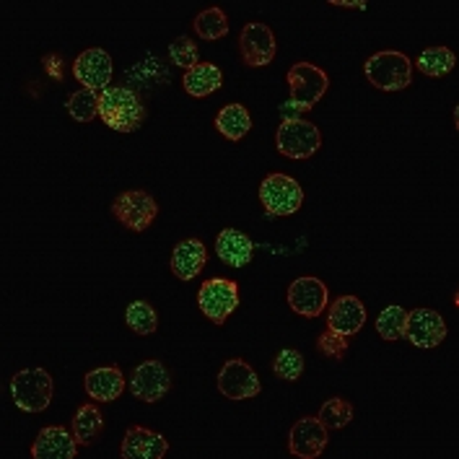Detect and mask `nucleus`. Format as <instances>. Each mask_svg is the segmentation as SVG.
I'll return each instance as SVG.
<instances>
[{
    "label": "nucleus",
    "instance_id": "obj_1",
    "mask_svg": "<svg viewBox=\"0 0 459 459\" xmlns=\"http://www.w3.org/2000/svg\"><path fill=\"white\" fill-rule=\"evenodd\" d=\"M99 117L117 133H135L145 120V104L127 86H109L99 91Z\"/></svg>",
    "mask_w": 459,
    "mask_h": 459
},
{
    "label": "nucleus",
    "instance_id": "obj_2",
    "mask_svg": "<svg viewBox=\"0 0 459 459\" xmlns=\"http://www.w3.org/2000/svg\"><path fill=\"white\" fill-rule=\"evenodd\" d=\"M368 83L379 91H403L412 83V60L405 52L382 49L363 65Z\"/></svg>",
    "mask_w": 459,
    "mask_h": 459
},
{
    "label": "nucleus",
    "instance_id": "obj_3",
    "mask_svg": "<svg viewBox=\"0 0 459 459\" xmlns=\"http://www.w3.org/2000/svg\"><path fill=\"white\" fill-rule=\"evenodd\" d=\"M52 377L48 368H24L11 379L13 405L24 412H45L52 403Z\"/></svg>",
    "mask_w": 459,
    "mask_h": 459
},
{
    "label": "nucleus",
    "instance_id": "obj_4",
    "mask_svg": "<svg viewBox=\"0 0 459 459\" xmlns=\"http://www.w3.org/2000/svg\"><path fill=\"white\" fill-rule=\"evenodd\" d=\"M290 91V104L299 112H309L316 104L325 99L327 89H330V78L315 63H296L289 73H286Z\"/></svg>",
    "mask_w": 459,
    "mask_h": 459
},
{
    "label": "nucleus",
    "instance_id": "obj_5",
    "mask_svg": "<svg viewBox=\"0 0 459 459\" xmlns=\"http://www.w3.org/2000/svg\"><path fill=\"white\" fill-rule=\"evenodd\" d=\"M275 145L286 159L307 161L322 148V133L315 122L301 120V117H286L275 133Z\"/></svg>",
    "mask_w": 459,
    "mask_h": 459
},
{
    "label": "nucleus",
    "instance_id": "obj_6",
    "mask_svg": "<svg viewBox=\"0 0 459 459\" xmlns=\"http://www.w3.org/2000/svg\"><path fill=\"white\" fill-rule=\"evenodd\" d=\"M260 203L270 216H293L304 205V190L293 177L273 171L260 182Z\"/></svg>",
    "mask_w": 459,
    "mask_h": 459
},
{
    "label": "nucleus",
    "instance_id": "obj_7",
    "mask_svg": "<svg viewBox=\"0 0 459 459\" xmlns=\"http://www.w3.org/2000/svg\"><path fill=\"white\" fill-rule=\"evenodd\" d=\"M197 307L213 325H223L239 307V283L231 278H211L197 290Z\"/></svg>",
    "mask_w": 459,
    "mask_h": 459
},
{
    "label": "nucleus",
    "instance_id": "obj_8",
    "mask_svg": "<svg viewBox=\"0 0 459 459\" xmlns=\"http://www.w3.org/2000/svg\"><path fill=\"white\" fill-rule=\"evenodd\" d=\"M112 213L127 231L141 234V231H148L153 221L159 218V203L145 190H125L115 197Z\"/></svg>",
    "mask_w": 459,
    "mask_h": 459
},
{
    "label": "nucleus",
    "instance_id": "obj_9",
    "mask_svg": "<svg viewBox=\"0 0 459 459\" xmlns=\"http://www.w3.org/2000/svg\"><path fill=\"white\" fill-rule=\"evenodd\" d=\"M218 392L229 400H252L263 392V382L249 363L231 359L218 371Z\"/></svg>",
    "mask_w": 459,
    "mask_h": 459
},
{
    "label": "nucleus",
    "instance_id": "obj_10",
    "mask_svg": "<svg viewBox=\"0 0 459 459\" xmlns=\"http://www.w3.org/2000/svg\"><path fill=\"white\" fill-rule=\"evenodd\" d=\"M289 307L293 309V315L304 316V319H316L330 307V290L315 275L296 278L289 286Z\"/></svg>",
    "mask_w": 459,
    "mask_h": 459
},
{
    "label": "nucleus",
    "instance_id": "obj_11",
    "mask_svg": "<svg viewBox=\"0 0 459 459\" xmlns=\"http://www.w3.org/2000/svg\"><path fill=\"white\" fill-rule=\"evenodd\" d=\"M112 75H115V65H112V57H109L107 49H83V52L73 60V78H75L83 89L104 91V89H109Z\"/></svg>",
    "mask_w": 459,
    "mask_h": 459
},
{
    "label": "nucleus",
    "instance_id": "obj_12",
    "mask_svg": "<svg viewBox=\"0 0 459 459\" xmlns=\"http://www.w3.org/2000/svg\"><path fill=\"white\" fill-rule=\"evenodd\" d=\"M239 52H242L244 65H249V68L270 65L278 55V42H275L273 29L260 22L244 24L242 34H239Z\"/></svg>",
    "mask_w": 459,
    "mask_h": 459
},
{
    "label": "nucleus",
    "instance_id": "obj_13",
    "mask_svg": "<svg viewBox=\"0 0 459 459\" xmlns=\"http://www.w3.org/2000/svg\"><path fill=\"white\" fill-rule=\"evenodd\" d=\"M171 374L161 361H143L130 374V392L141 403H159L169 394Z\"/></svg>",
    "mask_w": 459,
    "mask_h": 459
},
{
    "label": "nucleus",
    "instance_id": "obj_14",
    "mask_svg": "<svg viewBox=\"0 0 459 459\" xmlns=\"http://www.w3.org/2000/svg\"><path fill=\"white\" fill-rule=\"evenodd\" d=\"M327 446V426L315 418L304 415L290 426L289 452L299 459H316Z\"/></svg>",
    "mask_w": 459,
    "mask_h": 459
},
{
    "label": "nucleus",
    "instance_id": "obj_15",
    "mask_svg": "<svg viewBox=\"0 0 459 459\" xmlns=\"http://www.w3.org/2000/svg\"><path fill=\"white\" fill-rule=\"evenodd\" d=\"M449 335L444 316L436 309H412L408 312V322H405V340L412 342L415 348H436L441 345Z\"/></svg>",
    "mask_w": 459,
    "mask_h": 459
},
{
    "label": "nucleus",
    "instance_id": "obj_16",
    "mask_svg": "<svg viewBox=\"0 0 459 459\" xmlns=\"http://www.w3.org/2000/svg\"><path fill=\"white\" fill-rule=\"evenodd\" d=\"M366 325V307L359 296H338L327 307V330L342 338L359 335Z\"/></svg>",
    "mask_w": 459,
    "mask_h": 459
},
{
    "label": "nucleus",
    "instance_id": "obj_17",
    "mask_svg": "<svg viewBox=\"0 0 459 459\" xmlns=\"http://www.w3.org/2000/svg\"><path fill=\"white\" fill-rule=\"evenodd\" d=\"M167 452H169V438L145 426H130L120 444L122 459H159Z\"/></svg>",
    "mask_w": 459,
    "mask_h": 459
},
{
    "label": "nucleus",
    "instance_id": "obj_18",
    "mask_svg": "<svg viewBox=\"0 0 459 459\" xmlns=\"http://www.w3.org/2000/svg\"><path fill=\"white\" fill-rule=\"evenodd\" d=\"M78 441L68 429L63 426H48L31 444V457L34 459H73L78 455Z\"/></svg>",
    "mask_w": 459,
    "mask_h": 459
},
{
    "label": "nucleus",
    "instance_id": "obj_19",
    "mask_svg": "<svg viewBox=\"0 0 459 459\" xmlns=\"http://www.w3.org/2000/svg\"><path fill=\"white\" fill-rule=\"evenodd\" d=\"M205 263H208V247L200 239H182L171 249V273L185 283L197 278Z\"/></svg>",
    "mask_w": 459,
    "mask_h": 459
},
{
    "label": "nucleus",
    "instance_id": "obj_20",
    "mask_svg": "<svg viewBox=\"0 0 459 459\" xmlns=\"http://www.w3.org/2000/svg\"><path fill=\"white\" fill-rule=\"evenodd\" d=\"M83 389L94 403H115L125 392V374L120 366H101L83 377Z\"/></svg>",
    "mask_w": 459,
    "mask_h": 459
},
{
    "label": "nucleus",
    "instance_id": "obj_21",
    "mask_svg": "<svg viewBox=\"0 0 459 459\" xmlns=\"http://www.w3.org/2000/svg\"><path fill=\"white\" fill-rule=\"evenodd\" d=\"M216 255L223 265L247 267L255 257V242L239 229H223L216 239Z\"/></svg>",
    "mask_w": 459,
    "mask_h": 459
},
{
    "label": "nucleus",
    "instance_id": "obj_22",
    "mask_svg": "<svg viewBox=\"0 0 459 459\" xmlns=\"http://www.w3.org/2000/svg\"><path fill=\"white\" fill-rule=\"evenodd\" d=\"M221 86H223V73L216 63H197L195 68L185 71V78H182V89L195 99L211 97Z\"/></svg>",
    "mask_w": 459,
    "mask_h": 459
},
{
    "label": "nucleus",
    "instance_id": "obj_23",
    "mask_svg": "<svg viewBox=\"0 0 459 459\" xmlns=\"http://www.w3.org/2000/svg\"><path fill=\"white\" fill-rule=\"evenodd\" d=\"M216 127L226 141L237 143L252 130V115L247 112L244 104H226L216 115Z\"/></svg>",
    "mask_w": 459,
    "mask_h": 459
},
{
    "label": "nucleus",
    "instance_id": "obj_24",
    "mask_svg": "<svg viewBox=\"0 0 459 459\" xmlns=\"http://www.w3.org/2000/svg\"><path fill=\"white\" fill-rule=\"evenodd\" d=\"M412 65H418V71L423 73V75H429V78H444V75H449V73L455 71L457 55L449 48L436 45V48L423 49V52L415 57Z\"/></svg>",
    "mask_w": 459,
    "mask_h": 459
},
{
    "label": "nucleus",
    "instance_id": "obj_25",
    "mask_svg": "<svg viewBox=\"0 0 459 459\" xmlns=\"http://www.w3.org/2000/svg\"><path fill=\"white\" fill-rule=\"evenodd\" d=\"M104 429V415L99 411L97 405H81L75 415H73V436L81 446L91 444Z\"/></svg>",
    "mask_w": 459,
    "mask_h": 459
},
{
    "label": "nucleus",
    "instance_id": "obj_26",
    "mask_svg": "<svg viewBox=\"0 0 459 459\" xmlns=\"http://www.w3.org/2000/svg\"><path fill=\"white\" fill-rule=\"evenodd\" d=\"M125 325L135 333V335H141V338H148V335H153L156 330H159V315H156V309L148 304V301H133V304H127V309H125Z\"/></svg>",
    "mask_w": 459,
    "mask_h": 459
},
{
    "label": "nucleus",
    "instance_id": "obj_27",
    "mask_svg": "<svg viewBox=\"0 0 459 459\" xmlns=\"http://www.w3.org/2000/svg\"><path fill=\"white\" fill-rule=\"evenodd\" d=\"M195 34L205 42H216V39H223L229 34V19L221 8H205L195 16L193 22Z\"/></svg>",
    "mask_w": 459,
    "mask_h": 459
},
{
    "label": "nucleus",
    "instance_id": "obj_28",
    "mask_svg": "<svg viewBox=\"0 0 459 459\" xmlns=\"http://www.w3.org/2000/svg\"><path fill=\"white\" fill-rule=\"evenodd\" d=\"M405 322H408V309L392 304L387 309H382V315L377 316V335L382 340H403L405 338Z\"/></svg>",
    "mask_w": 459,
    "mask_h": 459
},
{
    "label": "nucleus",
    "instance_id": "obj_29",
    "mask_svg": "<svg viewBox=\"0 0 459 459\" xmlns=\"http://www.w3.org/2000/svg\"><path fill=\"white\" fill-rule=\"evenodd\" d=\"M316 418L327 426V431H340V429H345V426L356 418V411H353V405H351L348 400L333 397V400H327V403L319 408V415H316Z\"/></svg>",
    "mask_w": 459,
    "mask_h": 459
},
{
    "label": "nucleus",
    "instance_id": "obj_30",
    "mask_svg": "<svg viewBox=\"0 0 459 459\" xmlns=\"http://www.w3.org/2000/svg\"><path fill=\"white\" fill-rule=\"evenodd\" d=\"M68 115L75 122H91L99 117V91L91 89H78L68 97Z\"/></svg>",
    "mask_w": 459,
    "mask_h": 459
},
{
    "label": "nucleus",
    "instance_id": "obj_31",
    "mask_svg": "<svg viewBox=\"0 0 459 459\" xmlns=\"http://www.w3.org/2000/svg\"><path fill=\"white\" fill-rule=\"evenodd\" d=\"M273 371L283 382H299L301 374H304V356L299 351H293V348H283L273 361Z\"/></svg>",
    "mask_w": 459,
    "mask_h": 459
},
{
    "label": "nucleus",
    "instance_id": "obj_32",
    "mask_svg": "<svg viewBox=\"0 0 459 459\" xmlns=\"http://www.w3.org/2000/svg\"><path fill=\"white\" fill-rule=\"evenodd\" d=\"M348 348H351V338L335 335V333H333V330H327V327L316 335V351H319L325 359L342 361V359H345V353H348Z\"/></svg>",
    "mask_w": 459,
    "mask_h": 459
},
{
    "label": "nucleus",
    "instance_id": "obj_33",
    "mask_svg": "<svg viewBox=\"0 0 459 459\" xmlns=\"http://www.w3.org/2000/svg\"><path fill=\"white\" fill-rule=\"evenodd\" d=\"M169 57L174 65H179V68H185V71H190V68H195V65L200 63L197 45H195L190 37H177L174 45L169 48Z\"/></svg>",
    "mask_w": 459,
    "mask_h": 459
},
{
    "label": "nucleus",
    "instance_id": "obj_34",
    "mask_svg": "<svg viewBox=\"0 0 459 459\" xmlns=\"http://www.w3.org/2000/svg\"><path fill=\"white\" fill-rule=\"evenodd\" d=\"M42 65H45V73H48L52 81H63V75H65V71H63V57L60 55H45L42 57Z\"/></svg>",
    "mask_w": 459,
    "mask_h": 459
},
{
    "label": "nucleus",
    "instance_id": "obj_35",
    "mask_svg": "<svg viewBox=\"0 0 459 459\" xmlns=\"http://www.w3.org/2000/svg\"><path fill=\"white\" fill-rule=\"evenodd\" d=\"M333 5H338V8H366V3L363 0H330Z\"/></svg>",
    "mask_w": 459,
    "mask_h": 459
}]
</instances>
